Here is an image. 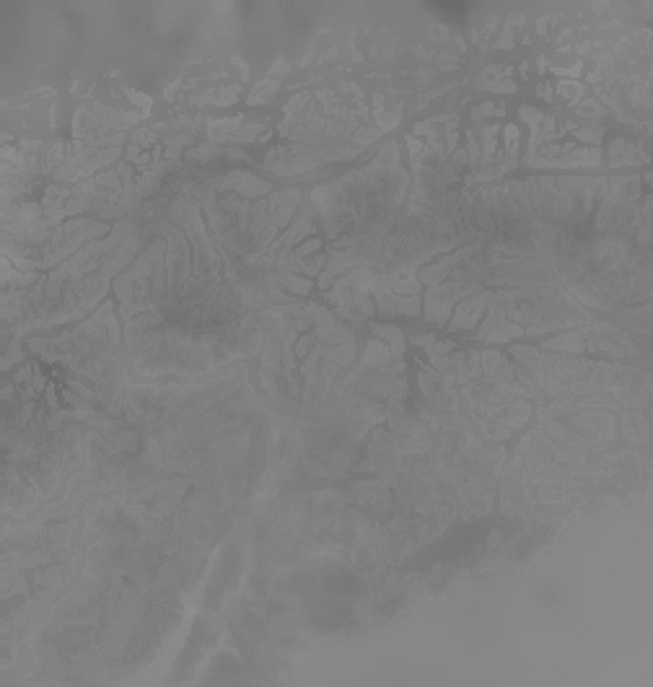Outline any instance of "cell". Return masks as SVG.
Returning <instances> with one entry per match:
<instances>
[{
  "label": "cell",
  "instance_id": "obj_3",
  "mask_svg": "<svg viewBox=\"0 0 653 687\" xmlns=\"http://www.w3.org/2000/svg\"><path fill=\"white\" fill-rule=\"evenodd\" d=\"M278 91V83L275 81H265L262 86H257L251 91V96H249V104L254 106V104H262V101H267V99H272V94Z\"/></svg>",
  "mask_w": 653,
  "mask_h": 687
},
{
  "label": "cell",
  "instance_id": "obj_11",
  "mask_svg": "<svg viewBox=\"0 0 653 687\" xmlns=\"http://www.w3.org/2000/svg\"><path fill=\"white\" fill-rule=\"evenodd\" d=\"M602 133H604V130H594V133H591V130H580V133H578V140H583V143H599V140H602Z\"/></svg>",
  "mask_w": 653,
  "mask_h": 687
},
{
  "label": "cell",
  "instance_id": "obj_8",
  "mask_svg": "<svg viewBox=\"0 0 653 687\" xmlns=\"http://www.w3.org/2000/svg\"><path fill=\"white\" fill-rule=\"evenodd\" d=\"M259 133H262L259 124H246V128H244L241 133H236V135H233V140H254Z\"/></svg>",
  "mask_w": 653,
  "mask_h": 687
},
{
  "label": "cell",
  "instance_id": "obj_2",
  "mask_svg": "<svg viewBox=\"0 0 653 687\" xmlns=\"http://www.w3.org/2000/svg\"><path fill=\"white\" fill-rule=\"evenodd\" d=\"M373 332L381 335V337H386L391 342V353L394 355H402L405 353V340H402V332H399L397 327H381V324H376Z\"/></svg>",
  "mask_w": 653,
  "mask_h": 687
},
{
  "label": "cell",
  "instance_id": "obj_10",
  "mask_svg": "<svg viewBox=\"0 0 653 687\" xmlns=\"http://www.w3.org/2000/svg\"><path fill=\"white\" fill-rule=\"evenodd\" d=\"M521 117H524L526 122H532V124H539L544 114H539V112L534 109V106H521Z\"/></svg>",
  "mask_w": 653,
  "mask_h": 687
},
{
  "label": "cell",
  "instance_id": "obj_9",
  "mask_svg": "<svg viewBox=\"0 0 653 687\" xmlns=\"http://www.w3.org/2000/svg\"><path fill=\"white\" fill-rule=\"evenodd\" d=\"M319 246H321V241H319V239H308L303 246H298V249H296V255H293V257H296V260H301V257H306V255H311V252H316Z\"/></svg>",
  "mask_w": 653,
  "mask_h": 687
},
{
  "label": "cell",
  "instance_id": "obj_7",
  "mask_svg": "<svg viewBox=\"0 0 653 687\" xmlns=\"http://www.w3.org/2000/svg\"><path fill=\"white\" fill-rule=\"evenodd\" d=\"M516 143H518V130L513 128V124H508V128H505V146H508V156H513V153H516Z\"/></svg>",
  "mask_w": 653,
  "mask_h": 687
},
{
  "label": "cell",
  "instance_id": "obj_6",
  "mask_svg": "<svg viewBox=\"0 0 653 687\" xmlns=\"http://www.w3.org/2000/svg\"><path fill=\"white\" fill-rule=\"evenodd\" d=\"M321 265H324V260H321V257L306 260L303 265H298V273H303V275H316L319 270H321Z\"/></svg>",
  "mask_w": 653,
  "mask_h": 687
},
{
  "label": "cell",
  "instance_id": "obj_5",
  "mask_svg": "<svg viewBox=\"0 0 653 687\" xmlns=\"http://www.w3.org/2000/svg\"><path fill=\"white\" fill-rule=\"evenodd\" d=\"M386 358H389V350L381 345V342H371L368 355H366V363H371V360H378V363H384Z\"/></svg>",
  "mask_w": 653,
  "mask_h": 687
},
{
  "label": "cell",
  "instance_id": "obj_4",
  "mask_svg": "<svg viewBox=\"0 0 653 687\" xmlns=\"http://www.w3.org/2000/svg\"><path fill=\"white\" fill-rule=\"evenodd\" d=\"M285 285L290 288V291H296V293H308V291H311V283H308L306 278H296V275H285Z\"/></svg>",
  "mask_w": 653,
  "mask_h": 687
},
{
  "label": "cell",
  "instance_id": "obj_1",
  "mask_svg": "<svg viewBox=\"0 0 653 687\" xmlns=\"http://www.w3.org/2000/svg\"><path fill=\"white\" fill-rule=\"evenodd\" d=\"M485 301H487V293H480V296H472V298H467L464 303H459L456 317H453L451 327H453V330L472 327V324L477 322V317L482 314V309H485Z\"/></svg>",
  "mask_w": 653,
  "mask_h": 687
},
{
  "label": "cell",
  "instance_id": "obj_12",
  "mask_svg": "<svg viewBox=\"0 0 653 687\" xmlns=\"http://www.w3.org/2000/svg\"><path fill=\"white\" fill-rule=\"evenodd\" d=\"M493 112V104H482L480 109H475V119H485V114Z\"/></svg>",
  "mask_w": 653,
  "mask_h": 687
}]
</instances>
